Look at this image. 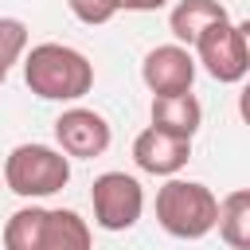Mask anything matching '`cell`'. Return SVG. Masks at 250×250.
Masks as SVG:
<instances>
[{
	"mask_svg": "<svg viewBox=\"0 0 250 250\" xmlns=\"http://www.w3.org/2000/svg\"><path fill=\"white\" fill-rule=\"evenodd\" d=\"M90 203H94V223L109 234L133 230L145 215V188L129 172H102L90 184Z\"/></svg>",
	"mask_w": 250,
	"mask_h": 250,
	"instance_id": "8992f818",
	"label": "cell"
},
{
	"mask_svg": "<svg viewBox=\"0 0 250 250\" xmlns=\"http://www.w3.org/2000/svg\"><path fill=\"white\" fill-rule=\"evenodd\" d=\"M246 23H234V20H223L215 27H207L195 43H191V55H195V66H203L215 82L223 86H234L246 78L250 70V43H246Z\"/></svg>",
	"mask_w": 250,
	"mask_h": 250,
	"instance_id": "5b68a950",
	"label": "cell"
},
{
	"mask_svg": "<svg viewBox=\"0 0 250 250\" xmlns=\"http://www.w3.org/2000/svg\"><path fill=\"white\" fill-rule=\"evenodd\" d=\"M66 8H70V16L78 20V23H86V27H102V23H109L121 8H117V0H66Z\"/></svg>",
	"mask_w": 250,
	"mask_h": 250,
	"instance_id": "5bb4252c",
	"label": "cell"
},
{
	"mask_svg": "<svg viewBox=\"0 0 250 250\" xmlns=\"http://www.w3.org/2000/svg\"><path fill=\"white\" fill-rule=\"evenodd\" d=\"M148 117H152L156 129L191 141L199 133V125H203V105H199V98L191 90H184V94H156L152 105H148Z\"/></svg>",
	"mask_w": 250,
	"mask_h": 250,
	"instance_id": "30bf717a",
	"label": "cell"
},
{
	"mask_svg": "<svg viewBox=\"0 0 250 250\" xmlns=\"http://www.w3.org/2000/svg\"><path fill=\"white\" fill-rule=\"evenodd\" d=\"M168 0H117V8H125V12H160Z\"/></svg>",
	"mask_w": 250,
	"mask_h": 250,
	"instance_id": "9a60e30c",
	"label": "cell"
},
{
	"mask_svg": "<svg viewBox=\"0 0 250 250\" xmlns=\"http://www.w3.org/2000/svg\"><path fill=\"white\" fill-rule=\"evenodd\" d=\"M215 227L230 250H250V191L246 188H234L219 199Z\"/></svg>",
	"mask_w": 250,
	"mask_h": 250,
	"instance_id": "7c38bea8",
	"label": "cell"
},
{
	"mask_svg": "<svg viewBox=\"0 0 250 250\" xmlns=\"http://www.w3.org/2000/svg\"><path fill=\"white\" fill-rule=\"evenodd\" d=\"M215 215H219V195L199 180L168 176L156 188V223L172 238H184V242L207 238L215 230Z\"/></svg>",
	"mask_w": 250,
	"mask_h": 250,
	"instance_id": "3957f363",
	"label": "cell"
},
{
	"mask_svg": "<svg viewBox=\"0 0 250 250\" xmlns=\"http://www.w3.org/2000/svg\"><path fill=\"white\" fill-rule=\"evenodd\" d=\"M90 223L70 207H20L4 223V250H90Z\"/></svg>",
	"mask_w": 250,
	"mask_h": 250,
	"instance_id": "7a4b0ae2",
	"label": "cell"
},
{
	"mask_svg": "<svg viewBox=\"0 0 250 250\" xmlns=\"http://www.w3.org/2000/svg\"><path fill=\"white\" fill-rule=\"evenodd\" d=\"M191 160V141L188 137H176V133H164L156 125L141 129L133 137V164L148 176H176L184 164Z\"/></svg>",
	"mask_w": 250,
	"mask_h": 250,
	"instance_id": "9c48e42d",
	"label": "cell"
},
{
	"mask_svg": "<svg viewBox=\"0 0 250 250\" xmlns=\"http://www.w3.org/2000/svg\"><path fill=\"white\" fill-rule=\"evenodd\" d=\"M195 70L199 66H195L191 47H184V43H160V47H152L145 55L141 82L152 90V98L156 94H184V90H191Z\"/></svg>",
	"mask_w": 250,
	"mask_h": 250,
	"instance_id": "ba28073f",
	"label": "cell"
},
{
	"mask_svg": "<svg viewBox=\"0 0 250 250\" xmlns=\"http://www.w3.org/2000/svg\"><path fill=\"white\" fill-rule=\"evenodd\" d=\"M8 70H12V66H8V62H4V59H0V86H4V82H8Z\"/></svg>",
	"mask_w": 250,
	"mask_h": 250,
	"instance_id": "2e32d148",
	"label": "cell"
},
{
	"mask_svg": "<svg viewBox=\"0 0 250 250\" xmlns=\"http://www.w3.org/2000/svg\"><path fill=\"white\" fill-rule=\"evenodd\" d=\"M27 51V23L20 16H0V59L12 66Z\"/></svg>",
	"mask_w": 250,
	"mask_h": 250,
	"instance_id": "4fadbf2b",
	"label": "cell"
},
{
	"mask_svg": "<svg viewBox=\"0 0 250 250\" xmlns=\"http://www.w3.org/2000/svg\"><path fill=\"white\" fill-rule=\"evenodd\" d=\"M223 20H230V16L219 0H176V8L168 12V31L176 35V43L191 47L207 27H215Z\"/></svg>",
	"mask_w": 250,
	"mask_h": 250,
	"instance_id": "8fae6325",
	"label": "cell"
},
{
	"mask_svg": "<svg viewBox=\"0 0 250 250\" xmlns=\"http://www.w3.org/2000/svg\"><path fill=\"white\" fill-rule=\"evenodd\" d=\"M4 184L20 199H47L70 184V156L55 145H16L4 156Z\"/></svg>",
	"mask_w": 250,
	"mask_h": 250,
	"instance_id": "277c9868",
	"label": "cell"
},
{
	"mask_svg": "<svg viewBox=\"0 0 250 250\" xmlns=\"http://www.w3.org/2000/svg\"><path fill=\"white\" fill-rule=\"evenodd\" d=\"M23 82L43 102H78L94 90V62L70 43H35L23 51Z\"/></svg>",
	"mask_w": 250,
	"mask_h": 250,
	"instance_id": "6da1fadb",
	"label": "cell"
},
{
	"mask_svg": "<svg viewBox=\"0 0 250 250\" xmlns=\"http://www.w3.org/2000/svg\"><path fill=\"white\" fill-rule=\"evenodd\" d=\"M55 141H59V148L70 160H94V156H102L109 148L113 129H109V121L98 109L70 105V109H62L55 117Z\"/></svg>",
	"mask_w": 250,
	"mask_h": 250,
	"instance_id": "52a82bcc",
	"label": "cell"
}]
</instances>
